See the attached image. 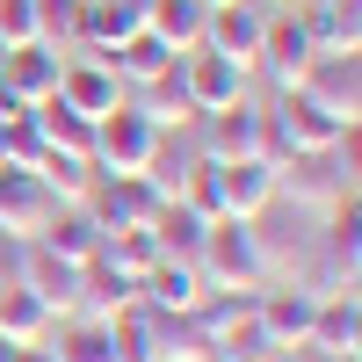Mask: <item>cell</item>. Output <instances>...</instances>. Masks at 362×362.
<instances>
[{
	"mask_svg": "<svg viewBox=\"0 0 362 362\" xmlns=\"http://www.w3.org/2000/svg\"><path fill=\"white\" fill-rule=\"evenodd\" d=\"M196 276L203 290H268V261L254 247V225L247 218H210L203 225V247H196Z\"/></svg>",
	"mask_w": 362,
	"mask_h": 362,
	"instance_id": "obj_1",
	"label": "cell"
},
{
	"mask_svg": "<svg viewBox=\"0 0 362 362\" xmlns=\"http://www.w3.org/2000/svg\"><path fill=\"white\" fill-rule=\"evenodd\" d=\"M348 196H355V174H348L334 153H290V160L276 167V203H290V210L326 218V210L348 203Z\"/></svg>",
	"mask_w": 362,
	"mask_h": 362,
	"instance_id": "obj_2",
	"label": "cell"
},
{
	"mask_svg": "<svg viewBox=\"0 0 362 362\" xmlns=\"http://www.w3.org/2000/svg\"><path fill=\"white\" fill-rule=\"evenodd\" d=\"M160 124L153 116H138L131 102H116L109 116H95V174H145L160 153Z\"/></svg>",
	"mask_w": 362,
	"mask_h": 362,
	"instance_id": "obj_3",
	"label": "cell"
},
{
	"mask_svg": "<svg viewBox=\"0 0 362 362\" xmlns=\"http://www.w3.org/2000/svg\"><path fill=\"white\" fill-rule=\"evenodd\" d=\"M297 95L319 102L341 124H362V51H319L305 73H297Z\"/></svg>",
	"mask_w": 362,
	"mask_h": 362,
	"instance_id": "obj_4",
	"label": "cell"
},
{
	"mask_svg": "<svg viewBox=\"0 0 362 362\" xmlns=\"http://www.w3.org/2000/svg\"><path fill=\"white\" fill-rule=\"evenodd\" d=\"M80 203H87V218L102 225V239L109 232H145L153 210H160V196H153L145 174H95V189H87Z\"/></svg>",
	"mask_w": 362,
	"mask_h": 362,
	"instance_id": "obj_5",
	"label": "cell"
},
{
	"mask_svg": "<svg viewBox=\"0 0 362 362\" xmlns=\"http://www.w3.org/2000/svg\"><path fill=\"white\" fill-rule=\"evenodd\" d=\"M181 87H189L196 116H218V109L254 95V73L232 66V58H218V51H181Z\"/></svg>",
	"mask_w": 362,
	"mask_h": 362,
	"instance_id": "obj_6",
	"label": "cell"
},
{
	"mask_svg": "<svg viewBox=\"0 0 362 362\" xmlns=\"http://www.w3.org/2000/svg\"><path fill=\"white\" fill-rule=\"evenodd\" d=\"M51 210H58V196L29 167H0V239H15V247L22 239H44Z\"/></svg>",
	"mask_w": 362,
	"mask_h": 362,
	"instance_id": "obj_7",
	"label": "cell"
},
{
	"mask_svg": "<svg viewBox=\"0 0 362 362\" xmlns=\"http://www.w3.org/2000/svg\"><path fill=\"white\" fill-rule=\"evenodd\" d=\"M312 58H319V44H312V29H305V8L261 15V58H254V66L276 73V87H297V73H305Z\"/></svg>",
	"mask_w": 362,
	"mask_h": 362,
	"instance_id": "obj_8",
	"label": "cell"
},
{
	"mask_svg": "<svg viewBox=\"0 0 362 362\" xmlns=\"http://www.w3.org/2000/svg\"><path fill=\"white\" fill-rule=\"evenodd\" d=\"M58 58L51 44H22V51H0V102L8 109H37L58 95Z\"/></svg>",
	"mask_w": 362,
	"mask_h": 362,
	"instance_id": "obj_9",
	"label": "cell"
},
{
	"mask_svg": "<svg viewBox=\"0 0 362 362\" xmlns=\"http://www.w3.org/2000/svg\"><path fill=\"white\" fill-rule=\"evenodd\" d=\"M196 51H218V58H232V66L254 73V58H261V8L254 0H210Z\"/></svg>",
	"mask_w": 362,
	"mask_h": 362,
	"instance_id": "obj_10",
	"label": "cell"
},
{
	"mask_svg": "<svg viewBox=\"0 0 362 362\" xmlns=\"http://www.w3.org/2000/svg\"><path fill=\"white\" fill-rule=\"evenodd\" d=\"M15 283H22L29 297H44L51 319H58V312H80V261L51 254L44 239H22V268H15Z\"/></svg>",
	"mask_w": 362,
	"mask_h": 362,
	"instance_id": "obj_11",
	"label": "cell"
},
{
	"mask_svg": "<svg viewBox=\"0 0 362 362\" xmlns=\"http://www.w3.org/2000/svg\"><path fill=\"white\" fill-rule=\"evenodd\" d=\"M58 102H66L73 116H87V124H95V116H109L116 102H124V80H116V66L109 58H66V66H58Z\"/></svg>",
	"mask_w": 362,
	"mask_h": 362,
	"instance_id": "obj_12",
	"label": "cell"
},
{
	"mask_svg": "<svg viewBox=\"0 0 362 362\" xmlns=\"http://www.w3.org/2000/svg\"><path fill=\"white\" fill-rule=\"evenodd\" d=\"M276 210V167L218 160V218H268Z\"/></svg>",
	"mask_w": 362,
	"mask_h": 362,
	"instance_id": "obj_13",
	"label": "cell"
},
{
	"mask_svg": "<svg viewBox=\"0 0 362 362\" xmlns=\"http://www.w3.org/2000/svg\"><path fill=\"white\" fill-rule=\"evenodd\" d=\"M312 312H319V297L297 290V283H283V290H254V319L268 326V341H276L283 355L312 341Z\"/></svg>",
	"mask_w": 362,
	"mask_h": 362,
	"instance_id": "obj_14",
	"label": "cell"
},
{
	"mask_svg": "<svg viewBox=\"0 0 362 362\" xmlns=\"http://www.w3.org/2000/svg\"><path fill=\"white\" fill-rule=\"evenodd\" d=\"M203 297H210V290H203V276H196V261L160 254V261L138 276V305H145V312H196Z\"/></svg>",
	"mask_w": 362,
	"mask_h": 362,
	"instance_id": "obj_15",
	"label": "cell"
},
{
	"mask_svg": "<svg viewBox=\"0 0 362 362\" xmlns=\"http://www.w3.org/2000/svg\"><path fill=\"white\" fill-rule=\"evenodd\" d=\"M196 124H203V145H196L203 160H254V138H261V102L247 95V102H232V109H218V116H196Z\"/></svg>",
	"mask_w": 362,
	"mask_h": 362,
	"instance_id": "obj_16",
	"label": "cell"
},
{
	"mask_svg": "<svg viewBox=\"0 0 362 362\" xmlns=\"http://www.w3.org/2000/svg\"><path fill=\"white\" fill-rule=\"evenodd\" d=\"M276 124H283V138H290V153H334L341 145V116H326L319 102H305L297 87H283V102H276Z\"/></svg>",
	"mask_w": 362,
	"mask_h": 362,
	"instance_id": "obj_17",
	"label": "cell"
},
{
	"mask_svg": "<svg viewBox=\"0 0 362 362\" xmlns=\"http://www.w3.org/2000/svg\"><path fill=\"white\" fill-rule=\"evenodd\" d=\"M138 29H145V0H80V51L109 58Z\"/></svg>",
	"mask_w": 362,
	"mask_h": 362,
	"instance_id": "obj_18",
	"label": "cell"
},
{
	"mask_svg": "<svg viewBox=\"0 0 362 362\" xmlns=\"http://www.w3.org/2000/svg\"><path fill=\"white\" fill-rule=\"evenodd\" d=\"M305 348H319V355H362V297L355 290H341V297H319V312H312V341Z\"/></svg>",
	"mask_w": 362,
	"mask_h": 362,
	"instance_id": "obj_19",
	"label": "cell"
},
{
	"mask_svg": "<svg viewBox=\"0 0 362 362\" xmlns=\"http://www.w3.org/2000/svg\"><path fill=\"white\" fill-rule=\"evenodd\" d=\"M44 348H51V362H116V334L95 312H73L66 326H51Z\"/></svg>",
	"mask_w": 362,
	"mask_h": 362,
	"instance_id": "obj_20",
	"label": "cell"
},
{
	"mask_svg": "<svg viewBox=\"0 0 362 362\" xmlns=\"http://www.w3.org/2000/svg\"><path fill=\"white\" fill-rule=\"evenodd\" d=\"M29 124H37V145L44 153H73V160H95V124H87V116H73L66 102H37L29 109Z\"/></svg>",
	"mask_w": 362,
	"mask_h": 362,
	"instance_id": "obj_21",
	"label": "cell"
},
{
	"mask_svg": "<svg viewBox=\"0 0 362 362\" xmlns=\"http://www.w3.org/2000/svg\"><path fill=\"white\" fill-rule=\"evenodd\" d=\"M51 305H44V297H29L15 276L8 283H0V341H15V348H37L44 334H51Z\"/></svg>",
	"mask_w": 362,
	"mask_h": 362,
	"instance_id": "obj_22",
	"label": "cell"
},
{
	"mask_svg": "<svg viewBox=\"0 0 362 362\" xmlns=\"http://www.w3.org/2000/svg\"><path fill=\"white\" fill-rule=\"evenodd\" d=\"M203 15H210V0H145V29H153L174 58L203 44Z\"/></svg>",
	"mask_w": 362,
	"mask_h": 362,
	"instance_id": "obj_23",
	"label": "cell"
},
{
	"mask_svg": "<svg viewBox=\"0 0 362 362\" xmlns=\"http://www.w3.org/2000/svg\"><path fill=\"white\" fill-rule=\"evenodd\" d=\"M44 247L87 268V261L102 254V225L87 218V203H58V210H51V225H44Z\"/></svg>",
	"mask_w": 362,
	"mask_h": 362,
	"instance_id": "obj_24",
	"label": "cell"
},
{
	"mask_svg": "<svg viewBox=\"0 0 362 362\" xmlns=\"http://www.w3.org/2000/svg\"><path fill=\"white\" fill-rule=\"evenodd\" d=\"M138 116H153L160 131H189L196 124V102H189V87H181V58H174V73H160V80H145L138 87V102H131Z\"/></svg>",
	"mask_w": 362,
	"mask_h": 362,
	"instance_id": "obj_25",
	"label": "cell"
},
{
	"mask_svg": "<svg viewBox=\"0 0 362 362\" xmlns=\"http://www.w3.org/2000/svg\"><path fill=\"white\" fill-rule=\"evenodd\" d=\"M305 29L319 51H362V0H319L305 8Z\"/></svg>",
	"mask_w": 362,
	"mask_h": 362,
	"instance_id": "obj_26",
	"label": "cell"
},
{
	"mask_svg": "<svg viewBox=\"0 0 362 362\" xmlns=\"http://www.w3.org/2000/svg\"><path fill=\"white\" fill-rule=\"evenodd\" d=\"M124 305H138V283L124 276V268H109L102 254L80 268V312H95V319H109V312H124Z\"/></svg>",
	"mask_w": 362,
	"mask_h": 362,
	"instance_id": "obj_27",
	"label": "cell"
},
{
	"mask_svg": "<svg viewBox=\"0 0 362 362\" xmlns=\"http://www.w3.org/2000/svg\"><path fill=\"white\" fill-rule=\"evenodd\" d=\"M109 66H116V80H124V87H145V80L174 73V51L153 37V29H138V37H124V44L109 51Z\"/></svg>",
	"mask_w": 362,
	"mask_h": 362,
	"instance_id": "obj_28",
	"label": "cell"
},
{
	"mask_svg": "<svg viewBox=\"0 0 362 362\" xmlns=\"http://www.w3.org/2000/svg\"><path fill=\"white\" fill-rule=\"evenodd\" d=\"M203 225H210V218H196L189 203H174V196H167V203L153 210V225H145V232L160 239V254H174V261H196V247H203Z\"/></svg>",
	"mask_w": 362,
	"mask_h": 362,
	"instance_id": "obj_29",
	"label": "cell"
},
{
	"mask_svg": "<svg viewBox=\"0 0 362 362\" xmlns=\"http://www.w3.org/2000/svg\"><path fill=\"white\" fill-rule=\"evenodd\" d=\"M29 174H37L44 189L58 196V203H80L87 189H95V160H73V153H44V160L29 167Z\"/></svg>",
	"mask_w": 362,
	"mask_h": 362,
	"instance_id": "obj_30",
	"label": "cell"
},
{
	"mask_svg": "<svg viewBox=\"0 0 362 362\" xmlns=\"http://www.w3.org/2000/svg\"><path fill=\"white\" fill-rule=\"evenodd\" d=\"M102 261H109V268H124V276L138 283L145 268L160 261V239H153V232H109V239H102Z\"/></svg>",
	"mask_w": 362,
	"mask_h": 362,
	"instance_id": "obj_31",
	"label": "cell"
},
{
	"mask_svg": "<svg viewBox=\"0 0 362 362\" xmlns=\"http://www.w3.org/2000/svg\"><path fill=\"white\" fill-rule=\"evenodd\" d=\"M37 8V37L58 51V44H80V0H29Z\"/></svg>",
	"mask_w": 362,
	"mask_h": 362,
	"instance_id": "obj_32",
	"label": "cell"
},
{
	"mask_svg": "<svg viewBox=\"0 0 362 362\" xmlns=\"http://www.w3.org/2000/svg\"><path fill=\"white\" fill-rule=\"evenodd\" d=\"M22 44H44L37 37V8L29 0H0V51H22Z\"/></svg>",
	"mask_w": 362,
	"mask_h": 362,
	"instance_id": "obj_33",
	"label": "cell"
},
{
	"mask_svg": "<svg viewBox=\"0 0 362 362\" xmlns=\"http://www.w3.org/2000/svg\"><path fill=\"white\" fill-rule=\"evenodd\" d=\"M15 362H51V348H44V341H37V348H22V355H15Z\"/></svg>",
	"mask_w": 362,
	"mask_h": 362,
	"instance_id": "obj_34",
	"label": "cell"
},
{
	"mask_svg": "<svg viewBox=\"0 0 362 362\" xmlns=\"http://www.w3.org/2000/svg\"><path fill=\"white\" fill-rule=\"evenodd\" d=\"M15 355H22V348H15V341H0V362H15Z\"/></svg>",
	"mask_w": 362,
	"mask_h": 362,
	"instance_id": "obj_35",
	"label": "cell"
},
{
	"mask_svg": "<svg viewBox=\"0 0 362 362\" xmlns=\"http://www.w3.org/2000/svg\"><path fill=\"white\" fill-rule=\"evenodd\" d=\"M0 109H8V102H0Z\"/></svg>",
	"mask_w": 362,
	"mask_h": 362,
	"instance_id": "obj_36",
	"label": "cell"
}]
</instances>
